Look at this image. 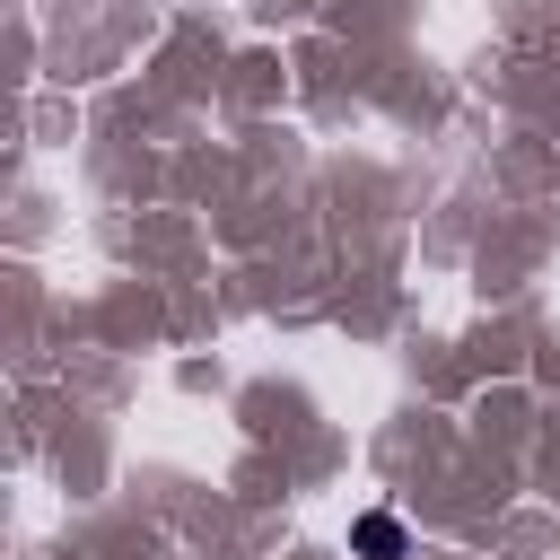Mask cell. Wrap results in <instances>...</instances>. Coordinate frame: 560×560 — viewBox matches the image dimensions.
Segmentation results:
<instances>
[{
    "mask_svg": "<svg viewBox=\"0 0 560 560\" xmlns=\"http://www.w3.org/2000/svg\"><path fill=\"white\" fill-rule=\"evenodd\" d=\"M350 551H359V560H411V534H402L394 508H368V516L350 525Z\"/></svg>",
    "mask_w": 560,
    "mask_h": 560,
    "instance_id": "cell-1",
    "label": "cell"
}]
</instances>
